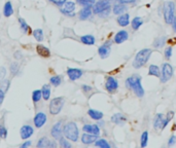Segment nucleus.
Here are the masks:
<instances>
[{
  "mask_svg": "<svg viewBox=\"0 0 176 148\" xmlns=\"http://www.w3.org/2000/svg\"><path fill=\"white\" fill-rule=\"evenodd\" d=\"M126 87L132 90L138 97H142L144 95V90L141 86V80L138 76H131L129 78H127Z\"/></svg>",
  "mask_w": 176,
  "mask_h": 148,
  "instance_id": "1",
  "label": "nucleus"
},
{
  "mask_svg": "<svg viewBox=\"0 0 176 148\" xmlns=\"http://www.w3.org/2000/svg\"><path fill=\"white\" fill-rule=\"evenodd\" d=\"M152 54V50L151 49H143L136 55L135 59L133 61V67L134 68H141L147 63L149 57Z\"/></svg>",
  "mask_w": 176,
  "mask_h": 148,
  "instance_id": "2",
  "label": "nucleus"
},
{
  "mask_svg": "<svg viewBox=\"0 0 176 148\" xmlns=\"http://www.w3.org/2000/svg\"><path fill=\"white\" fill-rule=\"evenodd\" d=\"M63 134H64L66 139H69L70 141L76 142L78 140V136H80V132H78V128L75 123H68L64 125L63 129Z\"/></svg>",
  "mask_w": 176,
  "mask_h": 148,
  "instance_id": "3",
  "label": "nucleus"
},
{
  "mask_svg": "<svg viewBox=\"0 0 176 148\" xmlns=\"http://www.w3.org/2000/svg\"><path fill=\"white\" fill-rule=\"evenodd\" d=\"M64 103H65L64 97H58V98H54L53 100H51L50 112L52 115H58V114L61 112L63 106H64Z\"/></svg>",
  "mask_w": 176,
  "mask_h": 148,
  "instance_id": "4",
  "label": "nucleus"
},
{
  "mask_svg": "<svg viewBox=\"0 0 176 148\" xmlns=\"http://www.w3.org/2000/svg\"><path fill=\"white\" fill-rule=\"evenodd\" d=\"M175 17V4L172 1L167 2L164 7V18L167 24H172V21Z\"/></svg>",
  "mask_w": 176,
  "mask_h": 148,
  "instance_id": "5",
  "label": "nucleus"
},
{
  "mask_svg": "<svg viewBox=\"0 0 176 148\" xmlns=\"http://www.w3.org/2000/svg\"><path fill=\"white\" fill-rule=\"evenodd\" d=\"M110 2L111 0H99L97 1L94 5V8H93V12L96 14L104 13L109 12L110 9Z\"/></svg>",
  "mask_w": 176,
  "mask_h": 148,
  "instance_id": "6",
  "label": "nucleus"
},
{
  "mask_svg": "<svg viewBox=\"0 0 176 148\" xmlns=\"http://www.w3.org/2000/svg\"><path fill=\"white\" fill-rule=\"evenodd\" d=\"M172 75H173V68H172V66L170 64H168V63H165V64H163L162 75H161V81H162L163 83L167 82L168 80L171 79Z\"/></svg>",
  "mask_w": 176,
  "mask_h": 148,
  "instance_id": "7",
  "label": "nucleus"
},
{
  "mask_svg": "<svg viewBox=\"0 0 176 148\" xmlns=\"http://www.w3.org/2000/svg\"><path fill=\"white\" fill-rule=\"evenodd\" d=\"M62 9L61 12L64 13L65 14H67V16H74V9H75V3H74L73 1H64V3L62 4Z\"/></svg>",
  "mask_w": 176,
  "mask_h": 148,
  "instance_id": "8",
  "label": "nucleus"
},
{
  "mask_svg": "<svg viewBox=\"0 0 176 148\" xmlns=\"http://www.w3.org/2000/svg\"><path fill=\"white\" fill-rule=\"evenodd\" d=\"M33 133H34V129H33L31 125H28V124L23 125V127H22L21 130H20L21 138L23 140L30 138V137L33 135Z\"/></svg>",
  "mask_w": 176,
  "mask_h": 148,
  "instance_id": "9",
  "label": "nucleus"
},
{
  "mask_svg": "<svg viewBox=\"0 0 176 148\" xmlns=\"http://www.w3.org/2000/svg\"><path fill=\"white\" fill-rule=\"evenodd\" d=\"M33 121H34V124L36 128H41L43 127L44 124L47 123V114L43 113V112H38L36 113V115L34 116V119H33Z\"/></svg>",
  "mask_w": 176,
  "mask_h": 148,
  "instance_id": "10",
  "label": "nucleus"
},
{
  "mask_svg": "<svg viewBox=\"0 0 176 148\" xmlns=\"http://www.w3.org/2000/svg\"><path fill=\"white\" fill-rule=\"evenodd\" d=\"M105 87L106 90L109 92H113L118 90V80L114 78V77L109 76L106 80V83H105Z\"/></svg>",
  "mask_w": 176,
  "mask_h": 148,
  "instance_id": "11",
  "label": "nucleus"
},
{
  "mask_svg": "<svg viewBox=\"0 0 176 148\" xmlns=\"http://www.w3.org/2000/svg\"><path fill=\"white\" fill-rule=\"evenodd\" d=\"M67 75H68L70 80H77L78 78H80L82 75V71L80 69L77 68H68L67 69Z\"/></svg>",
  "mask_w": 176,
  "mask_h": 148,
  "instance_id": "12",
  "label": "nucleus"
},
{
  "mask_svg": "<svg viewBox=\"0 0 176 148\" xmlns=\"http://www.w3.org/2000/svg\"><path fill=\"white\" fill-rule=\"evenodd\" d=\"M61 124H62L61 121H59V123L55 124L54 127L52 128L51 134H52V136H53V138L56 139V140H59L62 137L63 131H62V125Z\"/></svg>",
  "mask_w": 176,
  "mask_h": 148,
  "instance_id": "13",
  "label": "nucleus"
},
{
  "mask_svg": "<svg viewBox=\"0 0 176 148\" xmlns=\"http://www.w3.org/2000/svg\"><path fill=\"white\" fill-rule=\"evenodd\" d=\"M168 121L167 119H165L163 114H158L155 119V124H153V127L156 130H160V129H164L167 125Z\"/></svg>",
  "mask_w": 176,
  "mask_h": 148,
  "instance_id": "14",
  "label": "nucleus"
},
{
  "mask_svg": "<svg viewBox=\"0 0 176 148\" xmlns=\"http://www.w3.org/2000/svg\"><path fill=\"white\" fill-rule=\"evenodd\" d=\"M110 50H111V46H110V43L109 42H106L105 44H103L102 46L99 47L98 50V53L100 55V57L102 59H106L108 56L110 54Z\"/></svg>",
  "mask_w": 176,
  "mask_h": 148,
  "instance_id": "15",
  "label": "nucleus"
},
{
  "mask_svg": "<svg viewBox=\"0 0 176 148\" xmlns=\"http://www.w3.org/2000/svg\"><path fill=\"white\" fill-rule=\"evenodd\" d=\"M82 130H84V132L89 133V134H93L97 136L100 134V129L97 124H85L82 127Z\"/></svg>",
  "mask_w": 176,
  "mask_h": 148,
  "instance_id": "16",
  "label": "nucleus"
},
{
  "mask_svg": "<svg viewBox=\"0 0 176 148\" xmlns=\"http://www.w3.org/2000/svg\"><path fill=\"white\" fill-rule=\"evenodd\" d=\"M97 138H98V136H97V135L85 133V134H82V136H81V142L84 144H87V145H89V144L94 143L97 140Z\"/></svg>",
  "mask_w": 176,
  "mask_h": 148,
  "instance_id": "17",
  "label": "nucleus"
},
{
  "mask_svg": "<svg viewBox=\"0 0 176 148\" xmlns=\"http://www.w3.org/2000/svg\"><path fill=\"white\" fill-rule=\"evenodd\" d=\"M129 38V34H128V32L127 31H119L118 32L117 34H115L114 36V41L115 43H123V42H125L127 39Z\"/></svg>",
  "mask_w": 176,
  "mask_h": 148,
  "instance_id": "18",
  "label": "nucleus"
},
{
  "mask_svg": "<svg viewBox=\"0 0 176 148\" xmlns=\"http://www.w3.org/2000/svg\"><path fill=\"white\" fill-rule=\"evenodd\" d=\"M37 147L38 148H42V147H56V143L53 141L48 140L47 137H42L41 139H39L38 143H37Z\"/></svg>",
  "mask_w": 176,
  "mask_h": 148,
  "instance_id": "19",
  "label": "nucleus"
},
{
  "mask_svg": "<svg viewBox=\"0 0 176 148\" xmlns=\"http://www.w3.org/2000/svg\"><path fill=\"white\" fill-rule=\"evenodd\" d=\"M92 6H85L84 8H82L80 12V20H87L90 17L92 16Z\"/></svg>",
  "mask_w": 176,
  "mask_h": 148,
  "instance_id": "20",
  "label": "nucleus"
},
{
  "mask_svg": "<svg viewBox=\"0 0 176 148\" xmlns=\"http://www.w3.org/2000/svg\"><path fill=\"white\" fill-rule=\"evenodd\" d=\"M3 14H4V17L6 18L12 17L14 14V7L10 1H7L4 4V7H3Z\"/></svg>",
  "mask_w": 176,
  "mask_h": 148,
  "instance_id": "21",
  "label": "nucleus"
},
{
  "mask_svg": "<svg viewBox=\"0 0 176 148\" xmlns=\"http://www.w3.org/2000/svg\"><path fill=\"white\" fill-rule=\"evenodd\" d=\"M36 50H37V53H38V55L41 56L42 58H48L51 56L50 50H48L47 47L43 46V45H40V44H39V45H37Z\"/></svg>",
  "mask_w": 176,
  "mask_h": 148,
  "instance_id": "22",
  "label": "nucleus"
},
{
  "mask_svg": "<svg viewBox=\"0 0 176 148\" xmlns=\"http://www.w3.org/2000/svg\"><path fill=\"white\" fill-rule=\"evenodd\" d=\"M118 23L119 24V26H122V27H126V26H128L129 23H130V16L128 13L121 14V16L118 18Z\"/></svg>",
  "mask_w": 176,
  "mask_h": 148,
  "instance_id": "23",
  "label": "nucleus"
},
{
  "mask_svg": "<svg viewBox=\"0 0 176 148\" xmlns=\"http://www.w3.org/2000/svg\"><path fill=\"white\" fill-rule=\"evenodd\" d=\"M126 120H127L126 116L123 115V114H121V113L114 114V115L111 117V121L117 124H123L124 123H126Z\"/></svg>",
  "mask_w": 176,
  "mask_h": 148,
  "instance_id": "24",
  "label": "nucleus"
},
{
  "mask_svg": "<svg viewBox=\"0 0 176 148\" xmlns=\"http://www.w3.org/2000/svg\"><path fill=\"white\" fill-rule=\"evenodd\" d=\"M88 114L89 116L92 118V119H95V120H100L101 118L103 117V113L100 112V111H97L94 109H90L88 111Z\"/></svg>",
  "mask_w": 176,
  "mask_h": 148,
  "instance_id": "25",
  "label": "nucleus"
},
{
  "mask_svg": "<svg viewBox=\"0 0 176 148\" xmlns=\"http://www.w3.org/2000/svg\"><path fill=\"white\" fill-rule=\"evenodd\" d=\"M80 41L87 45H93V44H95V37L93 35H84L81 36Z\"/></svg>",
  "mask_w": 176,
  "mask_h": 148,
  "instance_id": "26",
  "label": "nucleus"
},
{
  "mask_svg": "<svg viewBox=\"0 0 176 148\" xmlns=\"http://www.w3.org/2000/svg\"><path fill=\"white\" fill-rule=\"evenodd\" d=\"M41 94H42V98L47 101L51 97V87L50 84H43L42 88H41Z\"/></svg>",
  "mask_w": 176,
  "mask_h": 148,
  "instance_id": "27",
  "label": "nucleus"
},
{
  "mask_svg": "<svg viewBox=\"0 0 176 148\" xmlns=\"http://www.w3.org/2000/svg\"><path fill=\"white\" fill-rule=\"evenodd\" d=\"M127 9V7L123 3H118V4H115L113 6V13L114 14H122L123 13H125Z\"/></svg>",
  "mask_w": 176,
  "mask_h": 148,
  "instance_id": "28",
  "label": "nucleus"
},
{
  "mask_svg": "<svg viewBox=\"0 0 176 148\" xmlns=\"http://www.w3.org/2000/svg\"><path fill=\"white\" fill-rule=\"evenodd\" d=\"M148 74L149 75H153L157 77H160V68L157 65H151L149 66V70H148Z\"/></svg>",
  "mask_w": 176,
  "mask_h": 148,
  "instance_id": "29",
  "label": "nucleus"
},
{
  "mask_svg": "<svg viewBox=\"0 0 176 148\" xmlns=\"http://www.w3.org/2000/svg\"><path fill=\"white\" fill-rule=\"evenodd\" d=\"M33 36H34V38L37 40L38 42H41L43 40V31L41 30V29H35L34 31H33Z\"/></svg>",
  "mask_w": 176,
  "mask_h": 148,
  "instance_id": "30",
  "label": "nucleus"
},
{
  "mask_svg": "<svg viewBox=\"0 0 176 148\" xmlns=\"http://www.w3.org/2000/svg\"><path fill=\"white\" fill-rule=\"evenodd\" d=\"M142 24H143V20H142L140 17H136L132 21V28L134 29V30H138Z\"/></svg>",
  "mask_w": 176,
  "mask_h": 148,
  "instance_id": "31",
  "label": "nucleus"
},
{
  "mask_svg": "<svg viewBox=\"0 0 176 148\" xmlns=\"http://www.w3.org/2000/svg\"><path fill=\"white\" fill-rule=\"evenodd\" d=\"M42 97V94H41V90H35L32 92V101L34 103L39 102Z\"/></svg>",
  "mask_w": 176,
  "mask_h": 148,
  "instance_id": "32",
  "label": "nucleus"
},
{
  "mask_svg": "<svg viewBox=\"0 0 176 148\" xmlns=\"http://www.w3.org/2000/svg\"><path fill=\"white\" fill-rule=\"evenodd\" d=\"M95 145L97 147H101V148H109L110 145L108 144V142L106 141L105 139H99V140H96L95 141Z\"/></svg>",
  "mask_w": 176,
  "mask_h": 148,
  "instance_id": "33",
  "label": "nucleus"
},
{
  "mask_svg": "<svg viewBox=\"0 0 176 148\" xmlns=\"http://www.w3.org/2000/svg\"><path fill=\"white\" fill-rule=\"evenodd\" d=\"M50 81H51V83L53 84L54 87H58V86H60V84H61V82H62V78H61V77H60V76L56 75V76L51 77Z\"/></svg>",
  "mask_w": 176,
  "mask_h": 148,
  "instance_id": "34",
  "label": "nucleus"
},
{
  "mask_svg": "<svg viewBox=\"0 0 176 148\" xmlns=\"http://www.w3.org/2000/svg\"><path fill=\"white\" fill-rule=\"evenodd\" d=\"M78 4H80L82 6H92L93 4H95L96 0H76Z\"/></svg>",
  "mask_w": 176,
  "mask_h": 148,
  "instance_id": "35",
  "label": "nucleus"
},
{
  "mask_svg": "<svg viewBox=\"0 0 176 148\" xmlns=\"http://www.w3.org/2000/svg\"><path fill=\"white\" fill-rule=\"evenodd\" d=\"M19 23H20L21 29H22V31H23L24 33H27L29 31V26L25 22V20H23V18H19Z\"/></svg>",
  "mask_w": 176,
  "mask_h": 148,
  "instance_id": "36",
  "label": "nucleus"
},
{
  "mask_svg": "<svg viewBox=\"0 0 176 148\" xmlns=\"http://www.w3.org/2000/svg\"><path fill=\"white\" fill-rule=\"evenodd\" d=\"M147 140H148V133L143 132V134L141 136V147H146Z\"/></svg>",
  "mask_w": 176,
  "mask_h": 148,
  "instance_id": "37",
  "label": "nucleus"
},
{
  "mask_svg": "<svg viewBox=\"0 0 176 148\" xmlns=\"http://www.w3.org/2000/svg\"><path fill=\"white\" fill-rule=\"evenodd\" d=\"M19 64L17 62H14L10 64V67H9V70H10V72H12L13 74H17L19 72Z\"/></svg>",
  "mask_w": 176,
  "mask_h": 148,
  "instance_id": "38",
  "label": "nucleus"
},
{
  "mask_svg": "<svg viewBox=\"0 0 176 148\" xmlns=\"http://www.w3.org/2000/svg\"><path fill=\"white\" fill-rule=\"evenodd\" d=\"M59 142H60V145H61L62 147H64V148H70L71 147V144L68 143V141H66V139L62 138V137L59 139Z\"/></svg>",
  "mask_w": 176,
  "mask_h": 148,
  "instance_id": "39",
  "label": "nucleus"
},
{
  "mask_svg": "<svg viewBox=\"0 0 176 148\" xmlns=\"http://www.w3.org/2000/svg\"><path fill=\"white\" fill-rule=\"evenodd\" d=\"M165 41H166V38L165 37H162V38H159L156 40V42L153 43V45H155L156 47H160V46H163Z\"/></svg>",
  "mask_w": 176,
  "mask_h": 148,
  "instance_id": "40",
  "label": "nucleus"
},
{
  "mask_svg": "<svg viewBox=\"0 0 176 148\" xmlns=\"http://www.w3.org/2000/svg\"><path fill=\"white\" fill-rule=\"evenodd\" d=\"M6 137H7V129L5 127H3V125H1V127H0V138L5 139Z\"/></svg>",
  "mask_w": 176,
  "mask_h": 148,
  "instance_id": "41",
  "label": "nucleus"
},
{
  "mask_svg": "<svg viewBox=\"0 0 176 148\" xmlns=\"http://www.w3.org/2000/svg\"><path fill=\"white\" fill-rule=\"evenodd\" d=\"M9 84H10V81L9 80H4L3 81V82L1 83V87L3 91H4V92H6V91H8V88H9Z\"/></svg>",
  "mask_w": 176,
  "mask_h": 148,
  "instance_id": "42",
  "label": "nucleus"
},
{
  "mask_svg": "<svg viewBox=\"0 0 176 148\" xmlns=\"http://www.w3.org/2000/svg\"><path fill=\"white\" fill-rule=\"evenodd\" d=\"M5 75H6V69L4 67H1L0 68V81H2L5 78Z\"/></svg>",
  "mask_w": 176,
  "mask_h": 148,
  "instance_id": "43",
  "label": "nucleus"
},
{
  "mask_svg": "<svg viewBox=\"0 0 176 148\" xmlns=\"http://www.w3.org/2000/svg\"><path fill=\"white\" fill-rule=\"evenodd\" d=\"M171 56H172V47H167L165 50V57H166V59H170Z\"/></svg>",
  "mask_w": 176,
  "mask_h": 148,
  "instance_id": "44",
  "label": "nucleus"
},
{
  "mask_svg": "<svg viewBox=\"0 0 176 148\" xmlns=\"http://www.w3.org/2000/svg\"><path fill=\"white\" fill-rule=\"evenodd\" d=\"M4 96H5L4 91H3L1 87H0V107H1V105H2L3 100H4Z\"/></svg>",
  "mask_w": 176,
  "mask_h": 148,
  "instance_id": "45",
  "label": "nucleus"
},
{
  "mask_svg": "<svg viewBox=\"0 0 176 148\" xmlns=\"http://www.w3.org/2000/svg\"><path fill=\"white\" fill-rule=\"evenodd\" d=\"M173 115H174V112H173V111H170V112L167 114V118H166V119H167L168 123H169V121L172 119V118H173Z\"/></svg>",
  "mask_w": 176,
  "mask_h": 148,
  "instance_id": "46",
  "label": "nucleus"
},
{
  "mask_svg": "<svg viewBox=\"0 0 176 148\" xmlns=\"http://www.w3.org/2000/svg\"><path fill=\"white\" fill-rule=\"evenodd\" d=\"M175 142H176V137L175 136H172L171 138H170V140H169V142H168V145H169V146L173 145Z\"/></svg>",
  "mask_w": 176,
  "mask_h": 148,
  "instance_id": "47",
  "label": "nucleus"
},
{
  "mask_svg": "<svg viewBox=\"0 0 176 148\" xmlns=\"http://www.w3.org/2000/svg\"><path fill=\"white\" fill-rule=\"evenodd\" d=\"M118 1H119V3H123V4H126V3H133L136 0H118Z\"/></svg>",
  "mask_w": 176,
  "mask_h": 148,
  "instance_id": "48",
  "label": "nucleus"
},
{
  "mask_svg": "<svg viewBox=\"0 0 176 148\" xmlns=\"http://www.w3.org/2000/svg\"><path fill=\"white\" fill-rule=\"evenodd\" d=\"M29 146H31V141H26L21 145L22 148H26V147H29Z\"/></svg>",
  "mask_w": 176,
  "mask_h": 148,
  "instance_id": "49",
  "label": "nucleus"
},
{
  "mask_svg": "<svg viewBox=\"0 0 176 148\" xmlns=\"http://www.w3.org/2000/svg\"><path fill=\"white\" fill-rule=\"evenodd\" d=\"M82 91L84 92H90V91H92V87H89V86H82Z\"/></svg>",
  "mask_w": 176,
  "mask_h": 148,
  "instance_id": "50",
  "label": "nucleus"
},
{
  "mask_svg": "<svg viewBox=\"0 0 176 148\" xmlns=\"http://www.w3.org/2000/svg\"><path fill=\"white\" fill-rule=\"evenodd\" d=\"M171 25H173V30L176 32V17H174L173 18V21H172V24Z\"/></svg>",
  "mask_w": 176,
  "mask_h": 148,
  "instance_id": "51",
  "label": "nucleus"
},
{
  "mask_svg": "<svg viewBox=\"0 0 176 148\" xmlns=\"http://www.w3.org/2000/svg\"><path fill=\"white\" fill-rule=\"evenodd\" d=\"M14 58L18 59V60H19V59H21V58H22V55H21V53H19V51H18V53L14 54Z\"/></svg>",
  "mask_w": 176,
  "mask_h": 148,
  "instance_id": "52",
  "label": "nucleus"
},
{
  "mask_svg": "<svg viewBox=\"0 0 176 148\" xmlns=\"http://www.w3.org/2000/svg\"><path fill=\"white\" fill-rule=\"evenodd\" d=\"M62 1H63V2H64V1H67V0H62Z\"/></svg>",
  "mask_w": 176,
  "mask_h": 148,
  "instance_id": "53",
  "label": "nucleus"
}]
</instances>
